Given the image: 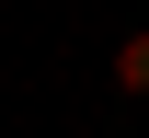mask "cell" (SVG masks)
Wrapping results in <instances>:
<instances>
[{
  "label": "cell",
  "mask_w": 149,
  "mask_h": 138,
  "mask_svg": "<svg viewBox=\"0 0 149 138\" xmlns=\"http://www.w3.org/2000/svg\"><path fill=\"white\" fill-rule=\"evenodd\" d=\"M115 92L149 104V23H138V35H115Z\"/></svg>",
  "instance_id": "6da1fadb"
}]
</instances>
